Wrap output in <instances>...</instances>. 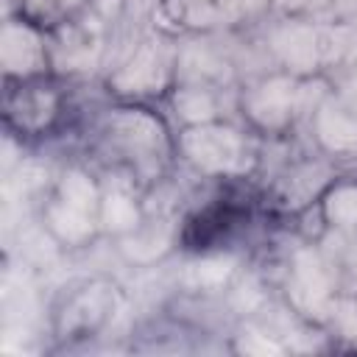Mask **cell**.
<instances>
[{
  "instance_id": "cell-9",
  "label": "cell",
  "mask_w": 357,
  "mask_h": 357,
  "mask_svg": "<svg viewBox=\"0 0 357 357\" xmlns=\"http://www.w3.org/2000/svg\"><path fill=\"white\" fill-rule=\"evenodd\" d=\"M226 273H229V262H220V259L201 262V265H192V268H190V279H192V282H201V284L220 282Z\"/></svg>"
},
{
  "instance_id": "cell-11",
  "label": "cell",
  "mask_w": 357,
  "mask_h": 357,
  "mask_svg": "<svg viewBox=\"0 0 357 357\" xmlns=\"http://www.w3.org/2000/svg\"><path fill=\"white\" fill-rule=\"evenodd\" d=\"M178 106H181V112H184L187 117H206V114H209V100H206L204 95H198V92L181 95V98H178Z\"/></svg>"
},
{
  "instance_id": "cell-10",
  "label": "cell",
  "mask_w": 357,
  "mask_h": 357,
  "mask_svg": "<svg viewBox=\"0 0 357 357\" xmlns=\"http://www.w3.org/2000/svg\"><path fill=\"white\" fill-rule=\"evenodd\" d=\"M106 220L112 226H131L134 223V206L126 201V198H109L106 204Z\"/></svg>"
},
{
  "instance_id": "cell-3",
  "label": "cell",
  "mask_w": 357,
  "mask_h": 357,
  "mask_svg": "<svg viewBox=\"0 0 357 357\" xmlns=\"http://www.w3.org/2000/svg\"><path fill=\"white\" fill-rule=\"evenodd\" d=\"M36 56V47H33V39L25 33V31H6V39H3V59L14 67V70H28V64L33 61Z\"/></svg>"
},
{
  "instance_id": "cell-7",
  "label": "cell",
  "mask_w": 357,
  "mask_h": 357,
  "mask_svg": "<svg viewBox=\"0 0 357 357\" xmlns=\"http://www.w3.org/2000/svg\"><path fill=\"white\" fill-rule=\"evenodd\" d=\"M64 198H67L70 206L86 209V206L92 204V187H89V181L81 178V176H70V178L64 181Z\"/></svg>"
},
{
  "instance_id": "cell-1",
  "label": "cell",
  "mask_w": 357,
  "mask_h": 357,
  "mask_svg": "<svg viewBox=\"0 0 357 357\" xmlns=\"http://www.w3.org/2000/svg\"><path fill=\"white\" fill-rule=\"evenodd\" d=\"M187 148L206 167H229L237 162V139L229 131H195L187 137Z\"/></svg>"
},
{
  "instance_id": "cell-8",
  "label": "cell",
  "mask_w": 357,
  "mask_h": 357,
  "mask_svg": "<svg viewBox=\"0 0 357 357\" xmlns=\"http://www.w3.org/2000/svg\"><path fill=\"white\" fill-rule=\"evenodd\" d=\"M120 128H123V134L126 137H131V139H137V142H151L156 134H159V128L148 120V117H123L120 120Z\"/></svg>"
},
{
  "instance_id": "cell-6",
  "label": "cell",
  "mask_w": 357,
  "mask_h": 357,
  "mask_svg": "<svg viewBox=\"0 0 357 357\" xmlns=\"http://www.w3.org/2000/svg\"><path fill=\"white\" fill-rule=\"evenodd\" d=\"M329 212H332V218H337L343 223H354L357 220V190H340L337 195H332Z\"/></svg>"
},
{
  "instance_id": "cell-12",
  "label": "cell",
  "mask_w": 357,
  "mask_h": 357,
  "mask_svg": "<svg viewBox=\"0 0 357 357\" xmlns=\"http://www.w3.org/2000/svg\"><path fill=\"white\" fill-rule=\"evenodd\" d=\"M240 346H243V351H251V354H279V346L257 332H248Z\"/></svg>"
},
{
  "instance_id": "cell-5",
  "label": "cell",
  "mask_w": 357,
  "mask_h": 357,
  "mask_svg": "<svg viewBox=\"0 0 357 357\" xmlns=\"http://www.w3.org/2000/svg\"><path fill=\"white\" fill-rule=\"evenodd\" d=\"M53 226L64 234V237H70V240H75V237H84L86 231H89V223H86V218H84V209H75V206H64V209H56L53 212Z\"/></svg>"
},
{
  "instance_id": "cell-2",
  "label": "cell",
  "mask_w": 357,
  "mask_h": 357,
  "mask_svg": "<svg viewBox=\"0 0 357 357\" xmlns=\"http://www.w3.org/2000/svg\"><path fill=\"white\" fill-rule=\"evenodd\" d=\"M321 134L335 148H351L357 145V120L343 112H326L321 117Z\"/></svg>"
},
{
  "instance_id": "cell-4",
  "label": "cell",
  "mask_w": 357,
  "mask_h": 357,
  "mask_svg": "<svg viewBox=\"0 0 357 357\" xmlns=\"http://www.w3.org/2000/svg\"><path fill=\"white\" fill-rule=\"evenodd\" d=\"M279 47L284 50V56L296 64H310L312 56H315V39L310 31L304 28H293V31H284L282 39H279Z\"/></svg>"
}]
</instances>
